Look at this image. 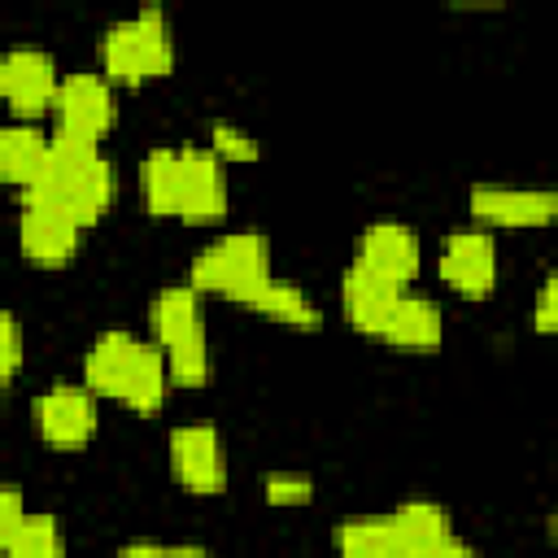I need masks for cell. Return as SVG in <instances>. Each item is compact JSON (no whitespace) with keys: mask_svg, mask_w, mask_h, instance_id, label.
Returning <instances> with one entry per match:
<instances>
[{"mask_svg":"<svg viewBox=\"0 0 558 558\" xmlns=\"http://www.w3.org/2000/svg\"><path fill=\"white\" fill-rule=\"evenodd\" d=\"M144 196L153 214L209 222L227 209V174L209 148H153L144 157Z\"/></svg>","mask_w":558,"mask_h":558,"instance_id":"1","label":"cell"},{"mask_svg":"<svg viewBox=\"0 0 558 558\" xmlns=\"http://www.w3.org/2000/svg\"><path fill=\"white\" fill-rule=\"evenodd\" d=\"M83 379L92 392L118 397L122 405L153 414L166 397L170 366H166L161 349L135 340L131 331H105V336H96V344L83 357Z\"/></svg>","mask_w":558,"mask_h":558,"instance_id":"2","label":"cell"},{"mask_svg":"<svg viewBox=\"0 0 558 558\" xmlns=\"http://www.w3.org/2000/svg\"><path fill=\"white\" fill-rule=\"evenodd\" d=\"M26 196H44L52 205H61L65 214H74L83 227L96 222L113 196V170L100 157L96 140H78L70 131L52 135V153H48V170L39 179L35 192Z\"/></svg>","mask_w":558,"mask_h":558,"instance_id":"3","label":"cell"},{"mask_svg":"<svg viewBox=\"0 0 558 558\" xmlns=\"http://www.w3.org/2000/svg\"><path fill=\"white\" fill-rule=\"evenodd\" d=\"M270 248L266 235L257 231H231L214 240L205 253L192 262V288L196 292H218L244 305H257V296L270 288Z\"/></svg>","mask_w":558,"mask_h":558,"instance_id":"4","label":"cell"},{"mask_svg":"<svg viewBox=\"0 0 558 558\" xmlns=\"http://www.w3.org/2000/svg\"><path fill=\"white\" fill-rule=\"evenodd\" d=\"M153 331H157V344L166 353L170 379L187 384V388L205 384L209 344H205V327H201L196 288H161L153 301Z\"/></svg>","mask_w":558,"mask_h":558,"instance_id":"5","label":"cell"},{"mask_svg":"<svg viewBox=\"0 0 558 558\" xmlns=\"http://www.w3.org/2000/svg\"><path fill=\"white\" fill-rule=\"evenodd\" d=\"M100 61L109 78H153L166 74L174 61L166 17L157 9H144L135 17H122L100 39Z\"/></svg>","mask_w":558,"mask_h":558,"instance_id":"6","label":"cell"},{"mask_svg":"<svg viewBox=\"0 0 558 558\" xmlns=\"http://www.w3.org/2000/svg\"><path fill=\"white\" fill-rule=\"evenodd\" d=\"M57 92H61V78H57V65H52L48 52H39V48H9L0 57V96L9 100L13 113L35 118L39 109L57 105Z\"/></svg>","mask_w":558,"mask_h":558,"instance_id":"7","label":"cell"},{"mask_svg":"<svg viewBox=\"0 0 558 558\" xmlns=\"http://www.w3.org/2000/svg\"><path fill=\"white\" fill-rule=\"evenodd\" d=\"M170 471L192 493H222L227 484V453L209 423H187L170 432Z\"/></svg>","mask_w":558,"mask_h":558,"instance_id":"8","label":"cell"},{"mask_svg":"<svg viewBox=\"0 0 558 558\" xmlns=\"http://www.w3.org/2000/svg\"><path fill=\"white\" fill-rule=\"evenodd\" d=\"M78 231H83V222L74 214H65L61 205H52L44 196H26L22 201L17 235H22V253L31 262H44V266L65 262L74 253V244H78Z\"/></svg>","mask_w":558,"mask_h":558,"instance_id":"9","label":"cell"},{"mask_svg":"<svg viewBox=\"0 0 558 558\" xmlns=\"http://www.w3.org/2000/svg\"><path fill=\"white\" fill-rule=\"evenodd\" d=\"M57 131H70L78 140H100L109 126H113V92L100 74H70L61 78V92H57Z\"/></svg>","mask_w":558,"mask_h":558,"instance_id":"10","label":"cell"},{"mask_svg":"<svg viewBox=\"0 0 558 558\" xmlns=\"http://www.w3.org/2000/svg\"><path fill=\"white\" fill-rule=\"evenodd\" d=\"M440 279L462 296H488L497 283V248L488 231H453L440 244Z\"/></svg>","mask_w":558,"mask_h":558,"instance_id":"11","label":"cell"},{"mask_svg":"<svg viewBox=\"0 0 558 558\" xmlns=\"http://www.w3.org/2000/svg\"><path fill=\"white\" fill-rule=\"evenodd\" d=\"M35 423L39 436L57 449H78L92 432H96V401L87 388L74 384H57L35 401Z\"/></svg>","mask_w":558,"mask_h":558,"instance_id":"12","label":"cell"},{"mask_svg":"<svg viewBox=\"0 0 558 558\" xmlns=\"http://www.w3.org/2000/svg\"><path fill=\"white\" fill-rule=\"evenodd\" d=\"M471 214L493 227H541L558 214V196L541 192V187L480 183V187H471Z\"/></svg>","mask_w":558,"mask_h":558,"instance_id":"13","label":"cell"},{"mask_svg":"<svg viewBox=\"0 0 558 558\" xmlns=\"http://www.w3.org/2000/svg\"><path fill=\"white\" fill-rule=\"evenodd\" d=\"M401 296H405L401 283L384 279L379 270L362 266L357 257H353V266L344 270V314H349V323H353L357 331H366V336H384V327H388V318H392V310H397Z\"/></svg>","mask_w":558,"mask_h":558,"instance_id":"14","label":"cell"},{"mask_svg":"<svg viewBox=\"0 0 558 558\" xmlns=\"http://www.w3.org/2000/svg\"><path fill=\"white\" fill-rule=\"evenodd\" d=\"M357 262L405 288L414 279V270H418V240L401 222H371L362 231V240H357Z\"/></svg>","mask_w":558,"mask_h":558,"instance_id":"15","label":"cell"},{"mask_svg":"<svg viewBox=\"0 0 558 558\" xmlns=\"http://www.w3.org/2000/svg\"><path fill=\"white\" fill-rule=\"evenodd\" d=\"M48 153H52V140L39 135L31 122H13V126H0V174L22 187V192H35L44 170H48Z\"/></svg>","mask_w":558,"mask_h":558,"instance_id":"16","label":"cell"},{"mask_svg":"<svg viewBox=\"0 0 558 558\" xmlns=\"http://www.w3.org/2000/svg\"><path fill=\"white\" fill-rule=\"evenodd\" d=\"M392 527L405 545L410 558H436L453 536H449V519L436 501H401L392 514Z\"/></svg>","mask_w":558,"mask_h":558,"instance_id":"17","label":"cell"},{"mask_svg":"<svg viewBox=\"0 0 558 558\" xmlns=\"http://www.w3.org/2000/svg\"><path fill=\"white\" fill-rule=\"evenodd\" d=\"M440 331H445V323H440L436 301L405 292V296L397 301L388 327H384V340L397 344V349H436V344H440Z\"/></svg>","mask_w":558,"mask_h":558,"instance_id":"18","label":"cell"},{"mask_svg":"<svg viewBox=\"0 0 558 558\" xmlns=\"http://www.w3.org/2000/svg\"><path fill=\"white\" fill-rule=\"evenodd\" d=\"M336 545H340V558H410L388 514L384 519H349V523H340Z\"/></svg>","mask_w":558,"mask_h":558,"instance_id":"19","label":"cell"},{"mask_svg":"<svg viewBox=\"0 0 558 558\" xmlns=\"http://www.w3.org/2000/svg\"><path fill=\"white\" fill-rule=\"evenodd\" d=\"M0 545H4V558H61L65 554L52 514H26L9 532H0Z\"/></svg>","mask_w":558,"mask_h":558,"instance_id":"20","label":"cell"},{"mask_svg":"<svg viewBox=\"0 0 558 558\" xmlns=\"http://www.w3.org/2000/svg\"><path fill=\"white\" fill-rule=\"evenodd\" d=\"M253 310H262L266 318L292 323V327H318V310L305 301V292H301V288H292V283H283V279H275V283L257 296V305H253Z\"/></svg>","mask_w":558,"mask_h":558,"instance_id":"21","label":"cell"},{"mask_svg":"<svg viewBox=\"0 0 558 558\" xmlns=\"http://www.w3.org/2000/svg\"><path fill=\"white\" fill-rule=\"evenodd\" d=\"M209 153L218 161H253L257 157V140L235 122H209Z\"/></svg>","mask_w":558,"mask_h":558,"instance_id":"22","label":"cell"},{"mask_svg":"<svg viewBox=\"0 0 558 558\" xmlns=\"http://www.w3.org/2000/svg\"><path fill=\"white\" fill-rule=\"evenodd\" d=\"M310 493H314V484L296 471L266 475V501H275V506H301V501H310Z\"/></svg>","mask_w":558,"mask_h":558,"instance_id":"23","label":"cell"},{"mask_svg":"<svg viewBox=\"0 0 558 558\" xmlns=\"http://www.w3.org/2000/svg\"><path fill=\"white\" fill-rule=\"evenodd\" d=\"M532 323H536V331H558V270L545 275L536 305H532Z\"/></svg>","mask_w":558,"mask_h":558,"instance_id":"24","label":"cell"},{"mask_svg":"<svg viewBox=\"0 0 558 558\" xmlns=\"http://www.w3.org/2000/svg\"><path fill=\"white\" fill-rule=\"evenodd\" d=\"M17 366H22V331H17V318L4 314L0 318V375L13 379Z\"/></svg>","mask_w":558,"mask_h":558,"instance_id":"25","label":"cell"},{"mask_svg":"<svg viewBox=\"0 0 558 558\" xmlns=\"http://www.w3.org/2000/svg\"><path fill=\"white\" fill-rule=\"evenodd\" d=\"M118 558H209V554L196 549V545H153V541H140V545H126Z\"/></svg>","mask_w":558,"mask_h":558,"instance_id":"26","label":"cell"},{"mask_svg":"<svg viewBox=\"0 0 558 558\" xmlns=\"http://www.w3.org/2000/svg\"><path fill=\"white\" fill-rule=\"evenodd\" d=\"M26 519V510H22V493L17 488H4L0 493V532H9L13 523H22Z\"/></svg>","mask_w":558,"mask_h":558,"instance_id":"27","label":"cell"},{"mask_svg":"<svg viewBox=\"0 0 558 558\" xmlns=\"http://www.w3.org/2000/svg\"><path fill=\"white\" fill-rule=\"evenodd\" d=\"M436 558H480V554H475L471 545H462V541H449V545H445Z\"/></svg>","mask_w":558,"mask_h":558,"instance_id":"28","label":"cell"},{"mask_svg":"<svg viewBox=\"0 0 558 558\" xmlns=\"http://www.w3.org/2000/svg\"><path fill=\"white\" fill-rule=\"evenodd\" d=\"M549 532H554V541H558V510H554V519H549Z\"/></svg>","mask_w":558,"mask_h":558,"instance_id":"29","label":"cell"}]
</instances>
